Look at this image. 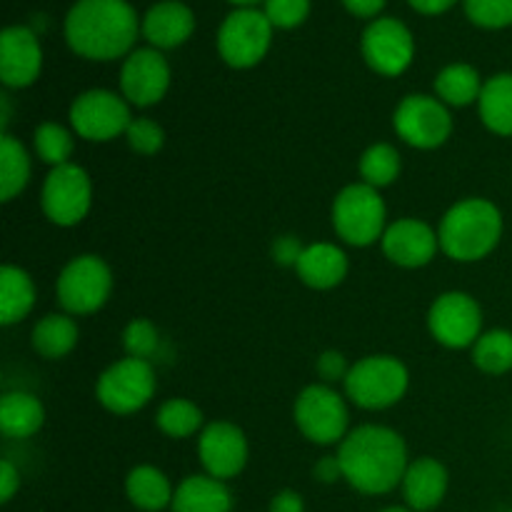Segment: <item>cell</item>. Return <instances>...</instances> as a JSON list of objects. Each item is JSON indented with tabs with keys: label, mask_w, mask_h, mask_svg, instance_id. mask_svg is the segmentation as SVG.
I'll use <instances>...</instances> for the list:
<instances>
[{
	"label": "cell",
	"mask_w": 512,
	"mask_h": 512,
	"mask_svg": "<svg viewBox=\"0 0 512 512\" xmlns=\"http://www.w3.org/2000/svg\"><path fill=\"white\" fill-rule=\"evenodd\" d=\"M343 480L363 495H388L403 485L408 445L403 435L385 425H360L338 448Z\"/></svg>",
	"instance_id": "6da1fadb"
},
{
	"label": "cell",
	"mask_w": 512,
	"mask_h": 512,
	"mask_svg": "<svg viewBox=\"0 0 512 512\" xmlns=\"http://www.w3.org/2000/svg\"><path fill=\"white\" fill-rule=\"evenodd\" d=\"M143 30L128 0H78L65 15V40L85 60H118L133 53Z\"/></svg>",
	"instance_id": "7a4b0ae2"
},
{
	"label": "cell",
	"mask_w": 512,
	"mask_h": 512,
	"mask_svg": "<svg viewBox=\"0 0 512 512\" xmlns=\"http://www.w3.org/2000/svg\"><path fill=\"white\" fill-rule=\"evenodd\" d=\"M503 228V213L493 200H458L440 220V250L455 263H478L498 248Z\"/></svg>",
	"instance_id": "3957f363"
},
{
	"label": "cell",
	"mask_w": 512,
	"mask_h": 512,
	"mask_svg": "<svg viewBox=\"0 0 512 512\" xmlns=\"http://www.w3.org/2000/svg\"><path fill=\"white\" fill-rule=\"evenodd\" d=\"M350 403L363 410H388L405 398L410 373L403 360L393 355H368L350 365L343 380Z\"/></svg>",
	"instance_id": "277c9868"
},
{
	"label": "cell",
	"mask_w": 512,
	"mask_h": 512,
	"mask_svg": "<svg viewBox=\"0 0 512 512\" xmlns=\"http://www.w3.org/2000/svg\"><path fill=\"white\" fill-rule=\"evenodd\" d=\"M330 218H333L335 235L353 248H368L378 243L388 228V208L380 198V190L365 183L345 185L335 195Z\"/></svg>",
	"instance_id": "5b68a950"
},
{
	"label": "cell",
	"mask_w": 512,
	"mask_h": 512,
	"mask_svg": "<svg viewBox=\"0 0 512 512\" xmlns=\"http://www.w3.org/2000/svg\"><path fill=\"white\" fill-rule=\"evenodd\" d=\"M113 293V270L100 255H75L58 275L55 300L68 315H93Z\"/></svg>",
	"instance_id": "8992f818"
},
{
	"label": "cell",
	"mask_w": 512,
	"mask_h": 512,
	"mask_svg": "<svg viewBox=\"0 0 512 512\" xmlns=\"http://www.w3.org/2000/svg\"><path fill=\"white\" fill-rule=\"evenodd\" d=\"M293 418L303 438H308L313 445H340L350 433L345 398L335 393L328 383H315L300 390L293 405Z\"/></svg>",
	"instance_id": "52a82bcc"
},
{
	"label": "cell",
	"mask_w": 512,
	"mask_h": 512,
	"mask_svg": "<svg viewBox=\"0 0 512 512\" xmlns=\"http://www.w3.org/2000/svg\"><path fill=\"white\" fill-rule=\"evenodd\" d=\"M155 395V370L150 360L123 358L105 368L95 383V398L108 413L133 415Z\"/></svg>",
	"instance_id": "ba28073f"
},
{
	"label": "cell",
	"mask_w": 512,
	"mask_h": 512,
	"mask_svg": "<svg viewBox=\"0 0 512 512\" xmlns=\"http://www.w3.org/2000/svg\"><path fill=\"white\" fill-rule=\"evenodd\" d=\"M70 128L88 143H110L125 135L133 123L130 103L120 93L93 88L80 93L70 105Z\"/></svg>",
	"instance_id": "9c48e42d"
},
{
	"label": "cell",
	"mask_w": 512,
	"mask_h": 512,
	"mask_svg": "<svg viewBox=\"0 0 512 512\" xmlns=\"http://www.w3.org/2000/svg\"><path fill=\"white\" fill-rule=\"evenodd\" d=\"M393 130L405 145L418 150H435L453 135L450 108L435 95H405L393 113Z\"/></svg>",
	"instance_id": "30bf717a"
},
{
	"label": "cell",
	"mask_w": 512,
	"mask_h": 512,
	"mask_svg": "<svg viewBox=\"0 0 512 512\" xmlns=\"http://www.w3.org/2000/svg\"><path fill=\"white\" fill-rule=\"evenodd\" d=\"M273 25L263 10L235 8L218 30V53L230 68L248 70L268 55Z\"/></svg>",
	"instance_id": "8fae6325"
},
{
	"label": "cell",
	"mask_w": 512,
	"mask_h": 512,
	"mask_svg": "<svg viewBox=\"0 0 512 512\" xmlns=\"http://www.w3.org/2000/svg\"><path fill=\"white\" fill-rule=\"evenodd\" d=\"M93 205V180L88 170L75 163L50 168L40 193V208L45 218L60 228L83 223Z\"/></svg>",
	"instance_id": "7c38bea8"
},
{
	"label": "cell",
	"mask_w": 512,
	"mask_h": 512,
	"mask_svg": "<svg viewBox=\"0 0 512 512\" xmlns=\"http://www.w3.org/2000/svg\"><path fill=\"white\" fill-rule=\"evenodd\" d=\"M428 330L443 348H473L483 335V308L473 295L448 290L438 295L428 310Z\"/></svg>",
	"instance_id": "4fadbf2b"
},
{
	"label": "cell",
	"mask_w": 512,
	"mask_h": 512,
	"mask_svg": "<svg viewBox=\"0 0 512 512\" xmlns=\"http://www.w3.org/2000/svg\"><path fill=\"white\" fill-rule=\"evenodd\" d=\"M360 50L370 70L385 78H398L415 58V40L408 25L395 18H375L365 28Z\"/></svg>",
	"instance_id": "5bb4252c"
},
{
	"label": "cell",
	"mask_w": 512,
	"mask_h": 512,
	"mask_svg": "<svg viewBox=\"0 0 512 512\" xmlns=\"http://www.w3.org/2000/svg\"><path fill=\"white\" fill-rule=\"evenodd\" d=\"M170 78L163 50L135 48L120 68V95L135 108H150L168 95Z\"/></svg>",
	"instance_id": "9a60e30c"
},
{
	"label": "cell",
	"mask_w": 512,
	"mask_h": 512,
	"mask_svg": "<svg viewBox=\"0 0 512 512\" xmlns=\"http://www.w3.org/2000/svg\"><path fill=\"white\" fill-rule=\"evenodd\" d=\"M198 458L210 478L228 483V480L238 478L245 470V465H248V438H245V433L238 425L228 423V420L210 423L200 430Z\"/></svg>",
	"instance_id": "2e32d148"
},
{
	"label": "cell",
	"mask_w": 512,
	"mask_h": 512,
	"mask_svg": "<svg viewBox=\"0 0 512 512\" xmlns=\"http://www.w3.org/2000/svg\"><path fill=\"white\" fill-rule=\"evenodd\" d=\"M383 253L398 268H425L433 263V258L440 250L438 230L430 228L425 220L418 218H400L385 228L383 240Z\"/></svg>",
	"instance_id": "e0dca14e"
},
{
	"label": "cell",
	"mask_w": 512,
	"mask_h": 512,
	"mask_svg": "<svg viewBox=\"0 0 512 512\" xmlns=\"http://www.w3.org/2000/svg\"><path fill=\"white\" fill-rule=\"evenodd\" d=\"M43 48L28 25H10L0 35V80L5 88H28L40 78Z\"/></svg>",
	"instance_id": "ac0fdd59"
},
{
	"label": "cell",
	"mask_w": 512,
	"mask_h": 512,
	"mask_svg": "<svg viewBox=\"0 0 512 512\" xmlns=\"http://www.w3.org/2000/svg\"><path fill=\"white\" fill-rule=\"evenodd\" d=\"M448 485V468L440 460L430 458V455L413 460L408 470H405L403 485H400L403 488L405 508L415 512L435 510L443 503L445 495H448Z\"/></svg>",
	"instance_id": "d6986e66"
},
{
	"label": "cell",
	"mask_w": 512,
	"mask_h": 512,
	"mask_svg": "<svg viewBox=\"0 0 512 512\" xmlns=\"http://www.w3.org/2000/svg\"><path fill=\"white\" fill-rule=\"evenodd\" d=\"M195 15L180 0H160L143 18V35L155 50H173L193 35Z\"/></svg>",
	"instance_id": "ffe728a7"
},
{
	"label": "cell",
	"mask_w": 512,
	"mask_h": 512,
	"mask_svg": "<svg viewBox=\"0 0 512 512\" xmlns=\"http://www.w3.org/2000/svg\"><path fill=\"white\" fill-rule=\"evenodd\" d=\"M348 255L335 243H310L295 263L300 283L313 290H333L348 278Z\"/></svg>",
	"instance_id": "44dd1931"
},
{
	"label": "cell",
	"mask_w": 512,
	"mask_h": 512,
	"mask_svg": "<svg viewBox=\"0 0 512 512\" xmlns=\"http://www.w3.org/2000/svg\"><path fill=\"white\" fill-rule=\"evenodd\" d=\"M173 512H233V493L228 485L208 473L190 475L175 488Z\"/></svg>",
	"instance_id": "7402d4cb"
},
{
	"label": "cell",
	"mask_w": 512,
	"mask_h": 512,
	"mask_svg": "<svg viewBox=\"0 0 512 512\" xmlns=\"http://www.w3.org/2000/svg\"><path fill=\"white\" fill-rule=\"evenodd\" d=\"M125 495L133 508L143 512H160L173 505L175 488L168 475L155 465H135L125 478Z\"/></svg>",
	"instance_id": "603a6c76"
},
{
	"label": "cell",
	"mask_w": 512,
	"mask_h": 512,
	"mask_svg": "<svg viewBox=\"0 0 512 512\" xmlns=\"http://www.w3.org/2000/svg\"><path fill=\"white\" fill-rule=\"evenodd\" d=\"M80 330L73 315L68 313H48L33 325L30 345L35 353L45 360H60L70 355L78 345Z\"/></svg>",
	"instance_id": "cb8c5ba5"
},
{
	"label": "cell",
	"mask_w": 512,
	"mask_h": 512,
	"mask_svg": "<svg viewBox=\"0 0 512 512\" xmlns=\"http://www.w3.org/2000/svg\"><path fill=\"white\" fill-rule=\"evenodd\" d=\"M45 423V408L35 395L13 390L0 398V430L13 440L33 438Z\"/></svg>",
	"instance_id": "d4e9b609"
},
{
	"label": "cell",
	"mask_w": 512,
	"mask_h": 512,
	"mask_svg": "<svg viewBox=\"0 0 512 512\" xmlns=\"http://www.w3.org/2000/svg\"><path fill=\"white\" fill-rule=\"evenodd\" d=\"M478 113L490 133L512 138V73H498L485 80Z\"/></svg>",
	"instance_id": "484cf974"
},
{
	"label": "cell",
	"mask_w": 512,
	"mask_h": 512,
	"mask_svg": "<svg viewBox=\"0 0 512 512\" xmlns=\"http://www.w3.org/2000/svg\"><path fill=\"white\" fill-rule=\"evenodd\" d=\"M485 80L468 63H450L435 75V98L443 100L448 108H468L478 103Z\"/></svg>",
	"instance_id": "4316f807"
},
{
	"label": "cell",
	"mask_w": 512,
	"mask_h": 512,
	"mask_svg": "<svg viewBox=\"0 0 512 512\" xmlns=\"http://www.w3.org/2000/svg\"><path fill=\"white\" fill-rule=\"evenodd\" d=\"M35 305V283L18 265H3L0 270V323H20Z\"/></svg>",
	"instance_id": "83f0119b"
},
{
	"label": "cell",
	"mask_w": 512,
	"mask_h": 512,
	"mask_svg": "<svg viewBox=\"0 0 512 512\" xmlns=\"http://www.w3.org/2000/svg\"><path fill=\"white\" fill-rule=\"evenodd\" d=\"M30 173H33V163H30L28 150L5 130L0 135V200L10 203L18 198L28 188Z\"/></svg>",
	"instance_id": "f1b7e54d"
},
{
	"label": "cell",
	"mask_w": 512,
	"mask_h": 512,
	"mask_svg": "<svg viewBox=\"0 0 512 512\" xmlns=\"http://www.w3.org/2000/svg\"><path fill=\"white\" fill-rule=\"evenodd\" d=\"M400 170H403V160H400V153L395 150V145L390 143H375L360 155V183L370 185L375 190H383L388 185H393L400 178Z\"/></svg>",
	"instance_id": "f546056e"
},
{
	"label": "cell",
	"mask_w": 512,
	"mask_h": 512,
	"mask_svg": "<svg viewBox=\"0 0 512 512\" xmlns=\"http://www.w3.org/2000/svg\"><path fill=\"white\" fill-rule=\"evenodd\" d=\"M473 365L485 375H505L512 370V333L495 328L485 330L473 348Z\"/></svg>",
	"instance_id": "4dcf8cb0"
},
{
	"label": "cell",
	"mask_w": 512,
	"mask_h": 512,
	"mask_svg": "<svg viewBox=\"0 0 512 512\" xmlns=\"http://www.w3.org/2000/svg\"><path fill=\"white\" fill-rule=\"evenodd\" d=\"M155 425H158L160 433H165L168 438H190V435L200 433V430L205 428L203 410L188 398H170L160 405L158 415H155Z\"/></svg>",
	"instance_id": "1f68e13d"
},
{
	"label": "cell",
	"mask_w": 512,
	"mask_h": 512,
	"mask_svg": "<svg viewBox=\"0 0 512 512\" xmlns=\"http://www.w3.org/2000/svg\"><path fill=\"white\" fill-rule=\"evenodd\" d=\"M33 148L35 155L43 160L50 168H58V165L70 163L75 150V133L73 130L63 128L60 123H40L33 133Z\"/></svg>",
	"instance_id": "d6a6232c"
},
{
	"label": "cell",
	"mask_w": 512,
	"mask_h": 512,
	"mask_svg": "<svg viewBox=\"0 0 512 512\" xmlns=\"http://www.w3.org/2000/svg\"><path fill=\"white\" fill-rule=\"evenodd\" d=\"M123 348L128 358L150 360L160 348V333L148 318H135L123 330Z\"/></svg>",
	"instance_id": "836d02e7"
},
{
	"label": "cell",
	"mask_w": 512,
	"mask_h": 512,
	"mask_svg": "<svg viewBox=\"0 0 512 512\" xmlns=\"http://www.w3.org/2000/svg\"><path fill=\"white\" fill-rule=\"evenodd\" d=\"M470 23L485 30H500L512 25V0H463Z\"/></svg>",
	"instance_id": "e575fe53"
},
{
	"label": "cell",
	"mask_w": 512,
	"mask_h": 512,
	"mask_svg": "<svg viewBox=\"0 0 512 512\" xmlns=\"http://www.w3.org/2000/svg\"><path fill=\"white\" fill-rule=\"evenodd\" d=\"M125 140H128L133 153L150 158V155L163 150L165 130L163 125L155 123V120L150 118H133V123H130L128 130H125Z\"/></svg>",
	"instance_id": "d590c367"
},
{
	"label": "cell",
	"mask_w": 512,
	"mask_h": 512,
	"mask_svg": "<svg viewBox=\"0 0 512 512\" xmlns=\"http://www.w3.org/2000/svg\"><path fill=\"white\" fill-rule=\"evenodd\" d=\"M265 15L270 25L280 30H293L310 15V0H265Z\"/></svg>",
	"instance_id": "8d00e7d4"
},
{
	"label": "cell",
	"mask_w": 512,
	"mask_h": 512,
	"mask_svg": "<svg viewBox=\"0 0 512 512\" xmlns=\"http://www.w3.org/2000/svg\"><path fill=\"white\" fill-rule=\"evenodd\" d=\"M318 375L325 380V383H338V380L348 378L350 365L345 363V355L338 353V350H325L318 358Z\"/></svg>",
	"instance_id": "74e56055"
},
{
	"label": "cell",
	"mask_w": 512,
	"mask_h": 512,
	"mask_svg": "<svg viewBox=\"0 0 512 512\" xmlns=\"http://www.w3.org/2000/svg\"><path fill=\"white\" fill-rule=\"evenodd\" d=\"M20 490V473L8 458L0 460V503L8 505Z\"/></svg>",
	"instance_id": "f35d334b"
},
{
	"label": "cell",
	"mask_w": 512,
	"mask_h": 512,
	"mask_svg": "<svg viewBox=\"0 0 512 512\" xmlns=\"http://www.w3.org/2000/svg\"><path fill=\"white\" fill-rule=\"evenodd\" d=\"M305 245H300L298 238H293V235H283V238H278L273 243V258L275 263L280 265H293L298 263L300 253H303Z\"/></svg>",
	"instance_id": "ab89813d"
},
{
	"label": "cell",
	"mask_w": 512,
	"mask_h": 512,
	"mask_svg": "<svg viewBox=\"0 0 512 512\" xmlns=\"http://www.w3.org/2000/svg\"><path fill=\"white\" fill-rule=\"evenodd\" d=\"M268 512H305L303 495L295 493V490H280L270 500Z\"/></svg>",
	"instance_id": "60d3db41"
},
{
	"label": "cell",
	"mask_w": 512,
	"mask_h": 512,
	"mask_svg": "<svg viewBox=\"0 0 512 512\" xmlns=\"http://www.w3.org/2000/svg\"><path fill=\"white\" fill-rule=\"evenodd\" d=\"M313 475H315V480H320V483H325V485L338 483V480L343 478V470H340L338 455H333V458L318 460V463H315V468H313Z\"/></svg>",
	"instance_id": "b9f144b4"
},
{
	"label": "cell",
	"mask_w": 512,
	"mask_h": 512,
	"mask_svg": "<svg viewBox=\"0 0 512 512\" xmlns=\"http://www.w3.org/2000/svg\"><path fill=\"white\" fill-rule=\"evenodd\" d=\"M343 5L355 18H375L385 8V0H343Z\"/></svg>",
	"instance_id": "7bdbcfd3"
},
{
	"label": "cell",
	"mask_w": 512,
	"mask_h": 512,
	"mask_svg": "<svg viewBox=\"0 0 512 512\" xmlns=\"http://www.w3.org/2000/svg\"><path fill=\"white\" fill-rule=\"evenodd\" d=\"M410 8L418 10L423 15H440V13H448L458 0H408Z\"/></svg>",
	"instance_id": "ee69618b"
},
{
	"label": "cell",
	"mask_w": 512,
	"mask_h": 512,
	"mask_svg": "<svg viewBox=\"0 0 512 512\" xmlns=\"http://www.w3.org/2000/svg\"><path fill=\"white\" fill-rule=\"evenodd\" d=\"M228 3L238 5V8H253V5H258V3H265V0H228Z\"/></svg>",
	"instance_id": "f6af8a7d"
},
{
	"label": "cell",
	"mask_w": 512,
	"mask_h": 512,
	"mask_svg": "<svg viewBox=\"0 0 512 512\" xmlns=\"http://www.w3.org/2000/svg\"><path fill=\"white\" fill-rule=\"evenodd\" d=\"M378 512H415L410 508H385V510H378Z\"/></svg>",
	"instance_id": "bcb514c9"
},
{
	"label": "cell",
	"mask_w": 512,
	"mask_h": 512,
	"mask_svg": "<svg viewBox=\"0 0 512 512\" xmlns=\"http://www.w3.org/2000/svg\"><path fill=\"white\" fill-rule=\"evenodd\" d=\"M508 512H512V508H510V510H508Z\"/></svg>",
	"instance_id": "7dc6e473"
}]
</instances>
